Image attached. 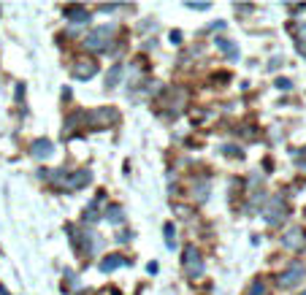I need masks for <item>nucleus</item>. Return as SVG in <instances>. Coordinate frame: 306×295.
<instances>
[{"instance_id": "nucleus-1", "label": "nucleus", "mask_w": 306, "mask_h": 295, "mask_svg": "<svg viewBox=\"0 0 306 295\" xmlns=\"http://www.w3.org/2000/svg\"><path fill=\"white\" fill-rule=\"evenodd\" d=\"M303 273H306L303 263H290L288 268H284V273H279V287L290 290V287H295V284H301L303 282Z\"/></svg>"}, {"instance_id": "nucleus-2", "label": "nucleus", "mask_w": 306, "mask_h": 295, "mask_svg": "<svg viewBox=\"0 0 306 295\" xmlns=\"http://www.w3.org/2000/svg\"><path fill=\"white\" fill-rule=\"evenodd\" d=\"M284 217H288V208H284V203L279 201V198H274V201L263 208V220H266V222H271V225L282 222Z\"/></svg>"}, {"instance_id": "nucleus-3", "label": "nucleus", "mask_w": 306, "mask_h": 295, "mask_svg": "<svg viewBox=\"0 0 306 295\" xmlns=\"http://www.w3.org/2000/svg\"><path fill=\"white\" fill-rule=\"evenodd\" d=\"M185 268L190 271V277H200L203 273V260H200L195 246H187L185 249Z\"/></svg>"}, {"instance_id": "nucleus-4", "label": "nucleus", "mask_w": 306, "mask_h": 295, "mask_svg": "<svg viewBox=\"0 0 306 295\" xmlns=\"http://www.w3.org/2000/svg\"><path fill=\"white\" fill-rule=\"evenodd\" d=\"M303 244H306V233L301 230V227H293V230H288L282 236L284 249H303Z\"/></svg>"}, {"instance_id": "nucleus-5", "label": "nucleus", "mask_w": 306, "mask_h": 295, "mask_svg": "<svg viewBox=\"0 0 306 295\" xmlns=\"http://www.w3.org/2000/svg\"><path fill=\"white\" fill-rule=\"evenodd\" d=\"M109 38H111V27H98L95 33L87 35V49H103V46L109 44Z\"/></svg>"}, {"instance_id": "nucleus-6", "label": "nucleus", "mask_w": 306, "mask_h": 295, "mask_svg": "<svg viewBox=\"0 0 306 295\" xmlns=\"http://www.w3.org/2000/svg\"><path fill=\"white\" fill-rule=\"evenodd\" d=\"M95 73H98V62L95 60H81V62H76L71 68L73 79H87V76H95Z\"/></svg>"}, {"instance_id": "nucleus-7", "label": "nucleus", "mask_w": 306, "mask_h": 295, "mask_svg": "<svg viewBox=\"0 0 306 295\" xmlns=\"http://www.w3.org/2000/svg\"><path fill=\"white\" fill-rule=\"evenodd\" d=\"M92 179V174L87 168H81V171H76V174H71L68 176V187H73V189H79V187H84Z\"/></svg>"}, {"instance_id": "nucleus-8", "label": "nucleus", "mask_w": 306, "mask_h": 295, "mask_svg": "<svg viewBox=\"0 0 306 295\" xmlns=\"http://www.w3.org/2000/svg\"><path fill=\"white\" fill-rule=\"evenodd\" d=\"M30 152H33V157H38V160H46V157H52L54 146L49 144V141H35V144L30 146Z\"/></svg>"}, {"instance_id": "nucleus-9", "label": "nucleus", "mask_w": 306, "mask_h": 295, "mask_svg": "<svg viewBox=\"0 0 306 295\" xmlns=\"http://www.w3.org/2000/svg\"><path fill=\"white\" fill-rule=\"evenodd\" d=\"M119 265H125V258H122V255H109V258L100 260V271L103 273H111L114 268H119Z\"/></svg>"}, {"instance_id": "nucleus-10", "label": "nucleus", "mask_w": 306, "mask_h": 295, "mask_svg": "<svg viewBox=\"0 0 306 295\" xmlns=\"http://www.w3.org/2000/svg\"><path fill=\"white\" fill-rule=\"evenodd\" d=\"M65 14H68V19H71V22H90V11H87V8L71 6L68 11H65Z\"/></svg>"}, {"instance_id": "nucleus-11", "label": "nucleus", "mask_w": 306, "mask_h": 295, "mask_svg": "<svg viewBox=\"0 0 306 295\" xmlns=\"http://www.w3.org/2000/svg\"><path fill=\"white\" fill-rule=\"evenodd\" d=\"M106 220H109L111 225H117V222L125 220V212H122V206H111L109 212H106Z\"/></svg>"}, {"instance_id": "nucleus-12", "label": "nucleus", "mask_w": 306, "mask_h": 295, "mask_svg": "<svg viewBox=\"0 0 306 295\" xmlns=\"http://www.w3.org/2000/svg\"><path fill=\"white\" fill-rule=\"evenodd\" d=\"M119 76H122V65H114V68L109 71V76H106V87H117Z\"/></svg>"}, {"instance_id": "nucleus-13", "label": "nucleus", "mask_w": 306, "mask_h": 295, "mask_svg": "<svg viewBox=\"0 0 306 295\" xmlns=\"http://www.w3.org/2000/svg\"><path fill=\"white\" fill-rule=\"evenodd\" d=\"M166 244H168V249H174V244H176V233H174V225H166Z\"/></svg>"}, {"instance_id": "nucleus-14", "label": "nucleus", "mask_w": 306, "mask_h": 295, "mask_svg": "<svg viewBox=\"0 0 306 295\" xmlns=\"http://www.w3.org/2000/svg\"><path fill=\"white\" fill-rule=\"evenodd\" d=\"M217 46H219V49H225L231 57H236V46H233L231 41H225V38H217Z\"/></svg>"}, {"instance_id": "nucleus-15", "label": "nucleus", "mask_w": 306, "mask_h": 295, "mask_svg": "<svg viewBox=\"0 0 306 295\" xmlns=\"http://www.w3.org/2000/svg\"><path fill=\"white\" fill-rule=\"evenodd\" d=\"M250 295H266V284H263L260 279H255L252 287H250Z\"/></svg>"}, {"instance_id": "nucleus-16", "label": "nucleus", "mask_w": 306, "mask_h": 295, "mask_svg": "<svg viewBox=\"0 0 306 295\" xmlns=\"http://www.w3.org/2000/svg\"><path fill=\"white\" fill-rule=\"evenodd\" d=\"M276 87H279V90H290V87H293V84H290L288 79H279V81H276Z\"/></svg>"}, {"instance_id": "nucleus-17", "label": "nucleus", "mask_w": 306, "mask_h": 295, "mask_svg": "<svg viewBox=\"0 0 306 295\" xmlns=\"http://www.w3.org/2000/svg\"><path fill=\"white\" fill-rule=\"evenodd\" d=\"M190 8H198V11H206V8H209V3H187Z\"/></svg>"}, {"instance_id": "nucleus-18", "label": "nucleus", "mask_w": 306, "mask_h": 295, "mask_svg": "<svg viewBox=\"0 0 306 295\" xmlns=\"http://www.w3.org/2000/svg\"><path fill=\"white\" fill-rule=\"evenodd\" d=\"M301 35L306 38V25H301Z\"/></svg>"}]
</instances>
